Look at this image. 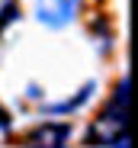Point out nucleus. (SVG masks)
<instances>
[{
  "label": "nucleus",
  "mask_w": 138,
  "mask_h": 148,
  "mask_svg": "<svg viewBox=\"0 0 138 148\" xmlns=\"http://www.w3.org/2000/svg\"><path fill=\"white\" fill-rule=\"evenodd\" d=\"M128 84L122 81L116 93L109 97L103 113L90 122L87 129V145L90 148H125V100H128Z\"/></svg>",
  "instance_id": "f257e3e1"
},
{
  "label": "nucleus",
  "mask_w": 138,
  "mask_h": 148,
  "mask_svg": "<svg viewBox=\"0 0 138 148\" xmlns=\"http://www.w3.org/2000/svg\"><path fill=\"white\" fill-rule=\"evenodd\" d=\"M26 148H71V126H64V122H45V126L29 132Z\"/></svg>",
  "instance_id": "f03ea898"
},
{
  "label": "nucleus",
  "mask_w": 138,
  "mask_h": 148,
  "mask_svg": "<svg viewBox=\"0 0 138 148\" xmlns=\"http://www.w3.org/2000/svg\"><path fill=\"white\" fill-rule=\"evenodd\" d=\"M35 3H39V19L45 26L58 29V26H67L74 19L80 0H35Z\"/></svg>",
  "instance_id": "7ed1b4c3"
},
{
  "label": "nucleus",
  "mask_w": 138,
  "mask_h": 148,
  "mask_svg": "<svg viewBox=\"0 0 138 148\" xmlns=\"http://www.w3.org/2000/svg\"><path fill=\"white\" fill-rule=\"evenodd\" d=\"M16 10H19V7L13 3V0H7V3H3V7H0V36H3V29L10 26V23H13V19H16Z\"/></svg>",
  "instance_id": "20e7f679"
},
{
  "label": "nucleus",
  "mask_w": 138,
  "mask_h": 148,
  "mask_svg": "<svg viewBox=\"0 0 138 148\" xmlns=\"http://www.w3.org/2000/svg\"><path fill=\"white\" fill-rule=\"evenodd\" d=\"M0 129H3V132L10 129V119H7V113H3V110H0Z\"/></svg>",
  "instance_id": "39448f33"
}]
</instances>
